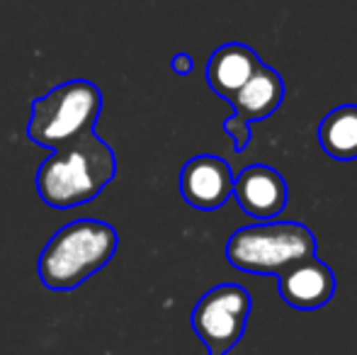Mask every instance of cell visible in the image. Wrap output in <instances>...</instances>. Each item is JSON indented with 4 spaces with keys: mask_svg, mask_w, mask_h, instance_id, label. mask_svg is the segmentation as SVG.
Here are the masks:
<instances>
[{
    "mask_svg": "<svg viewBox=\"0 0 357 355\" xmlns=\"http://www.w3.org/2000/svg\"><path fill=\"white\" fill-rule=\"evenodd\" d=\"M117 173L109 144L95 132L61 144L37 168V195L54 209H73L93 202Z\"/></svg>",
    "mask_w": 357,
    "mask_h": 355,
    "instance_id": "1",
    "label": "cell"
},
{
    "mask_svg": "<svg viewBox=\"0 0 357 355\" xmlns=\"http://www.w3.org/2000/svg\"><path fill=\"white\" fill-rule=\"evenodd\" d=\"M117 232L100 219H73L61 227L37 261L42 285L54 292H68L100 273L117 251Z\"/></svg>",
    "mask_w": 357,
    "mask_h": 355,
    "instance_id": "2",
    "label": "cell"
},
{
    "mask_svg": "<svg viewBox=\"0 0 357 355\" xmlns=\"http://www.w3.org/2000/svg\"><path fill=\"white\" fill-rule=\"evenodd\" d=\"M316 256V236L299 222L250 224L231 234L226 258L236 270L253 275H284Z\"/></svg>",
    "mask_w": 357,
    "mask_h": 355,
    "instance_id": "3",
    "label": "cell"
},
{
    "mask_svg": "<svg viewBox=\"0 0 357 355\" xmlns=\"http://www.w3.org/2000/svg\"><path fill=\"white\" fill-rule=\"evenodd\" d=\"M102 112V93L95 83L75 78L32 103L27 137L32 144L44 149H59L73 139L95 132V124Z\"/></svg>",
    "mask_w": 357,
    "mask_h": 355,
    "instance_id": "4",
    "label": "cell"
},
{
    "mask_svg": "<svg viewBox=\"0 0 357 355\" xmlns=\"http://www.w3.org/2000/svg\"><path fill=\"white\" fill-rule=\"evenodd\" d=\"M253 299L241 285H216L199 297L192 309V331L209 355H226L243 338Z\"/></svg>",
    "mask_w": 357,
    "mask_h": 355,
    "instance_id": "5",
    "label": "cell"
},
{
    "mask_svg": "<svg viewBox=\"0 0 357 355\" xmlns=\"http://www.w3.org/2000/svg\"><path fill=\"white\" fill-rule=\"evenodd\" d=\"M180 195L195 209L214 212L234 195V173L229 163L212 153L190 158L180 171Z\"/></svg>",
    "mask_w": 357,
    "mask_h": 355,
    "instance_id": "6",
    "label": "cell"
},
{
    "mask_svg": "<svg viewBox=\"0 0 357 355\" xmlns=\"http://www.w3.org/2000/svg\"><path fill=\"white\" fill-rule=\"evenodd\" d=\"M234 197L238 199V207L245 214L268 222L287 207L289 190H287L284 178L273 166L255 163V166L243 168L238 178H234Z\"/></svg>",
    "mask_w": 357,
    "mask_h": 355,
    "instance_id": "7",
    "label": "cell"
},
{
    "mask_svg": "<svg viewBox=\"0 0 357 355\" xmlns=\"http://www.w3.org/2000/svg\"><path fill=\"white\" fill-rule=\"evenodd\" d=\"M280 297L299 312H314L333 299L335 275L328 263L319 258H306L278 278Z\"/></svg>",
    "mask_w": 357,
    "mask_h": 355,
    "instance_id": "8",
    "label": "cell"
},
{
    "mask_svg": "<svg viewBox=\"0 0 357 355\" xmlns=\"http://www.w3.org/2000/svg\"><path fill=\"white\" fill-rule=\"evenodd\" d=\"M284 100V83L275 68L260 63L258 71L245 81V86L229 100L234 105V117L229 124H253L278 112Z\"/></svg>",
    "mask_w": 357,
    "mask_h": 355,
    "instance_id": "9",
    "label": "cell"
},
{
    "mask_svg": "<svg viewBox=\"0 0 357 355\" xmlns=\"http://www.w3.org/2000/svg\"><path fill=\"white\" fill-rule=\"evenodd\" d=\"M260 63L263 61H260L258 54L250 47L231 42V44L219 47L212 56H209L204 76H207L209 88H212L219 98L231 100L245 86V81L258 71Z\"/></svg>",
    "mask_w": 357,
    "mask_h": 355,
    "instance_id": "10",
    "label": "cell"
},
{
    "mask_svg": "<svg viewBox=\"0 0 357 355\" xmlns=\"http://www.w3.org/2000/svg\"><path fill=\"white\" fill-rule=\"evenodd\" d=\"M319 144L335 161L357 158V105L331 109L319 124Z\"/></svg>",
    "mask_w": 357,
    "mask_h": 355,
    "instance_id": "11",
    "label": "cell"
},
{
    "mask_svg": "<svg viewBox=\"0 0 357 355\" xmlns=\"http://www.w3.org/2000/svg\"><path fill=\"white\" fill-rule=\"evenodd\" d=\"M170 68H173L178 76H188V73H192L195 61H192L190 54H175L173 61H170Z\"/></svg>",
    "mask_w": 357,
    "mask_h": 355,
    "instance_id": "12",
    "label": "cell"
}]
</instances>
